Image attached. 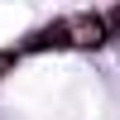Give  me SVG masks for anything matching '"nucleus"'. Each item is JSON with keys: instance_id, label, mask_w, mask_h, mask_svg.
Instances as JSON below:
<instances>
[{"instance_id": "obj_1", "label": "nucleus", "mask_w": 120, "mask_h": 120, "mask_svg": "<svg viewBox=\"0 0 120 120\" xmlns=\"http://www.w3.org/2000/svg\"><path fill=\"white\" fill-rule=\"evenodd\" d=\"M106 38H111L106 15H77L63 24V43H72V48H101Z\"/></svg>"}, {"instance_id": "obj_2", "label": "nucleus", "mask_w": 120, "mask_h": 120, "mask_svg": "<svg viewBox=\"0 0 120 120\" xmlns=\"http://www.w3.org/2000/svg\"><path fill=\"white\" fill-rule=\"evenodd\" d=\"M10 63H15V53H0V77L10 72Z\"/></svg>"}]
</instances>
